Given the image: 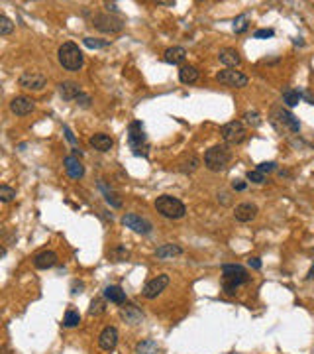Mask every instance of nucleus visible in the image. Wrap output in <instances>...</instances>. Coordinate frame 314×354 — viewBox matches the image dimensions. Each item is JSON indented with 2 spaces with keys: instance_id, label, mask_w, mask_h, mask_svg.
Here are the masks:
<instances>
[{
  "instance_id": "f257e3e1",
  "label": "nucleus",
  "mask_w": 314,
  "mask_h": 354,
  "mask_svg": "<svg viewBox=\"0 0 314 354\" xmlns=\"http://www.w3.org/2000/svg\"><path fill=\"white\" fill-rule=\"evenodd\" d=\"M250 282V274L240 264H224L222 266V288L228 295H234L236 290Z\"/></svg>"
},
{
  "instance_id": "f03ea898",
  "label": "nucleus",
  "mask_w": 314,
  "mask_h": 354,
  "mask_svg": "<svg viewBox=\"0 0 314 354\" xmlns=\"http://www.w3.org/2000/svg\"><path fill=\"white\" fill-rule=\"evenodd\" d=\"M230 161H232V150L224 144H216V146L208 148L204 154V167L214 173L224 171L230 165Z\"/></svg>"
},
{
  "instance_id": "7ed1b4c3",
  "label": "nucleus",
  "mask_w": 314,
  "mask_h": 354,
  "mask_svg": "<svg viewBox=\"0 0 314 354\" xmlns=\"http://www.w3.org/2000/svg\"><path fill=\"white\" fill-rule=\"evenodd\" d=\"M57 59H59V63H61L63 69H67V71H79L83 63H85V55H83V51L79 49V45L75 43V41H65L61 47H59V51H57Z\"/></svg>"
},
{
  "instance_id": "20e7f679",
  "label": "nucleus",
  "mask_w": 314,
  "mask_h": 354,
  "mask_svg": "<svg viewBox=\"0 0 314 354\" xmlns=\"http://www.w3.org/2000/svg\"><path fill=\"white\" fill-rule=\"evenodd\" d=\"M156 209L157 213L165 219H183L187 213V207L183 201H179L177 197L171 195H161L156 199Z\"/></svg>"
},
{
  "instance_id": "39448f33",
  "label": "nucleus",
  "mask_w": 314,
  "mask_h": 354,
  "mask_svg": "<svg viewBox=\"0 0 314 354\" xmlns=\"http://www.w3.org/2000/svg\"><path fill=\"white\" fill-rule=\"evenodd\" d=\"M128 142H130V148L136 156H148V138H146L142 122L136 120L128 126Z\"/></svg>"
},
{
  "instance_id": "423d86ee",
  "label": "nucleus",
  "mask_w": 314,
  "mask_h": 354,
  "mask_svg": "<svg viewBox=\"0 0 314 354\" xmlns=\"http://www.w3.org/2000/svg\"><path fill=\"white\" fill-rule=\"evenodd\" d=\"M271 118H273V124L275 126H283V128H289L291 132H301V122H299V118L291 112V110H287V108H283V106H273L271 108Z\"/></svg>"
},
{
  "instance_id": "0eeeda50",
  "label": "nucleus",
  "mask_w": 314,
  "mask_h": 354,
  "mask_svg": "<svg viewBox=\"0 0 314 354\" xmlns=\"http://www.w3.org/2000/svg\"><path fill=\"white\" fill-rule=\"evenodd\" d=\"M220 134H222L224 142H226V144H232V146L242 144V142L246 140V136H248L246 126H244L240 120H232V122L224 124V126L220 128Z\"/></svg>"
},
{
  "instance_id": "6e6552de",
  "label": "nucleus",
  "mask_w": 314,
  "mask_h": 354,
  "mask_svg": "<svg viewBox=\"0 0 314 354\" xmlns=\"http://www.w3.org/2000/svg\"><path fill=\"white\" fill-rule=\"evenodd\" d=\"M18 85H20L22 89H26V91L37 93V91H43V89H45L47 77H45L43 73H39V71H24V73L20 75V79H18Z\"/></svg>"
},
{
  "instance_id": "1a4fd4ad",
  "label": "nucleus",
  "mask_w": 314,
  "mask_h": 354,
  "mask_svg": "<svg viewBox=\"0 0 314 354\" xmlns=\"http://www.w3.org/2000/svg\"><path fill=\"white\" fill-rule=\"evenodd\" d=\"M216 81L226 87H232V89H244L250 83V79L242 71H236V69H224V71L216 73Z\"/></svg>"
},
{
  "instance_id": "9d476101",
  "label": "nucleus",
  "mask_w": 314,
  "mask_h": 354,
  "mask_svg": "<svg viewBox=\"0 0 314 354\" xmlns=\"http://www.w3.org/2000/svg\"><path fill=\"white\" fill-rule=\"evenodd\" d=\"M93 24L100 32H106V33H116L124 28V22H122L120 18L110 16V14H96L93 18Z\"/></svg>"
},
{
  "instance_id": "9b49d317",
  "label": "nucleus",
  "mask_w": 314,
  "mask_h": 354,
  "mask_svg": "<svg viewBox=\"0 0 314 354\" xmlns=\"http://www.w3.org/2000/svg\"><path fill=\"white\" fill-rule=\"evenodd\" d=\"M169 286V276L167 274H161V276H157L154 280H150L146 286H144V297L146 299H156L157 295H161L165 288Z\"/></svg>"
},
{
  "instance_id": "f8f14e48",
  "label": "nucleus",
  "mask_w": 314,
  "mask_h": 354,
  "mask_svg": "<svg viewBox=\"0 0 314 354\" xmlns=\"http://www.w3.org/2000/svg\"><path fill=\"white\" fill-rule=\"evenodd\" d=\"M122 223H124L128 228H132L134 232H138V234H150L152 228H154L150 221H146L144 217H140V215H136V213H126L124 217H122Z\"/></svg>"
},
{
  "instance_id": "ddd939ff",
  "label": "nucleus",
  "mask_w": 314,
  "mask_h": 354,
  "mask_svg": "<svg viewBox=\"0 0 314 354\" xmlns=\"http://www.w3.org/2000/svg\"><path fill=\"white\" fill-rule=\"evenodd\" d=\"M118 339H120V335H118L116 327H104L102 333L98 335V347L104 353H112L116 349V345H118Z\"/></svg>"
},
{
  "instance_id": "4468645a",
  "label": "nucleus",
  "mask_w": 314,
  "mask_h": 354,
  "mask_svg": "<svg viewBox=\"0 0 314 354\" xmlns=\"http://www.w3.org/2000/svg\"><path fill=\"white\" fill-rule=\"evenodd\" d=\"M35 108V100L31 97H14L10 100V110L16 114V116H28L30 112H33Z\"/></svg>"
},
{
  "instance_id": "2eb2a0df",
  "label": "nucleus",
  "mask_w": 314,
  "mask_h": 354,
  "mask_svg": "<svg viewBox=\"0 0 314 354\" xmlns=\"http://www.w3.org/2000/svg\"><path fill=\"white\" fill-rule=\"evenodd\" d=\"M234 217L238 223H250L257 217V205L253 203H240L236 209H234Z\"/></svg>"
},
{
  "instance_id": "dca6fc26",
  "label": "nucleus",
  "mask_w": 314,
  "mask_h": 354,
  "mask_svg": "<svg viewBox=\"0 0 314 354\" xmlns=\"http://www.w3.org/2000/svg\"><path fill=\"white\" fill-rule=\"evenodd\" d=\"M218 59H220V63H224L228 69L238 67V65L242 63V55H240L238 49H234V47H222L218 51Z\"/></svg>"
},
{
  "instance_id": "f3484780",
  "label": "nucleus",
  "mask_w": 314,
  "mask_h": 354,
  "mask_svg": "<svg viewBox=\"0 0 314 354\" xmlns=\"http://www.w3.org/2000/svg\"><path fill=\"white\" fill-rule=\"evenodd\" d=\"M63 165H65V171H67V175H69L71 179H81V177L85 175L83 163L77 160L75 156H67V158L63 160Z\"/></svg>"
},
{
  "instance_id": "a211bd4d",
  "label": "nucleus",
  "mask_w": 314,
  "mask_h": 354,
  "mask_svg": "<svg viewBox=\"0 0 314 354\" xmlns=\"http://www.w3.org/2000/svg\"><path fill=\"white\" fill-rule=\"evenodd\" d=\"M55 264H57V254L53 250H43L33 258V266L37 270H47V268H53Z\"/></svg>"
},
{
  "instance_id": "6ab92c4d",
  "label": "nucleus",
  "mask_w": 314,
  "mask_h": 354,
  "mask_svg": "<svg viewBox=\"0 0 314 354\" xmlns=\"http://www.w3.org/2000/svg\"><path fill=\"white\" fill-rule=\"evenodd\" d=\"M81 85L75 83V81H63L59 83V95H61L65 100H77L81 97Z\"/></svg>"
},
{
  "instance_id": "aec40b11",
  "label": "nucleus",
  "mask_w": 314,
  "mask_h": 354,
  "mask_svg": "<svg viewBox=\"0 0 314 354\" xmlns=\"http://www.w3.org/2000/svg\"><path fill=\"white\" fill-rule=\"evenodd\" d=\"M185 57H187V49H185V47H181V45L169 47V49H165V53H163L165 63H169V65L183 63V61H185Z\"/></svg>"
},
{
  "instance_id": "412c9836",
  "label": "nucleus",
  "mask_w": 314,
  "mask_h": 354,
  "mask_svg": "<svg viewBox=\"0 0 314 354\" xmlns=\"http://www.w3.org/2000/svg\"><path fill=\"white\" fill-rule=\"evenodd\" d=\"M91 146H93L94 150H98V152H108V150H112V146H114V140L108 136V134H94L91 136Z\"/></svg>"
},
{
  "instance_id": "4be33fe9",
  "label": "nucleus",
  "mask_w": 314,
  "mask_h": 354,
  "mask_svg": "<svg viewBox=\"0 0 314 354\" xmlns=\"http://www.w3.org/2000/svg\"><path fill=\"white\" fill-rule=\"evenodd\" d=\"M198 77H200V71H198L194 65H183V67L179 69V81H181L183 85H192V83H196Z\"/></svg>"
},
{
  "instance_id": "5701e85b",
  "label": "nucleus",
  "mask_w": 314,
  "mask_h": 354,
  "mask_svg": "<svg viewBox=\"0 0 314 354\" xmlns=\"http://www.w3.org/2000/svg\"><path fill=\"white\" fill-rule=\"evenodd\" d=\"M120 315H122V319L128 325H138V323L144 321V315H142V311L136 305H124L122 311H120Z\"/></svg>"
},
{
  "instance_id": "b1692460",
  "label": "nucleus",
  "mask_w": 314,
  "mask_h": 354,
  "mask_svg": "<svg viewBox=\"0 0 314 354\" xmlns=\"http://www.w3.org/2000/svg\"><path fill=\"white\" fill-rule=\"evenodd\" d=\"M104 297L114 305H126V291L120 286H108L104 290Z\"/></svg>"
},
{
  "instance_id": "393cba45",
  "label": "nucleus",
  "mask_w": 314,
  "mask_h": 354,
  "mask_svg": "<svg viewBox=\"0 0 314 354\" xmlns=\"http://www.w3.org/2000/svg\"><path fill=\"white\" fill-rule=\"evenodd\" d=\"M179 254H183V248L177 244H161L156 250V256L159 260H169V258L179 256Z\"/></svg>"
},
{
  "instance_id": "a878e982",
  "label": "nucleus",
  "mask_w": 314,
  "mask_h": 354,
  "mask_svg": "<svg viewBox=\"0 0 314 354\" xmlns=\"http://www.w3.org/2000/svg\"><path fill=\"white\" fill-rule=\"evenodd\" d=\"M198 165H200V160L194 156V154H188L185 156L181 163H179V171H183V173H192V171H196L198 169Z\"/></svg>"
},
{
  "instance_id": "bb28decb",
  "label": "nucleus",
  "mask_w": 314,
  "mask_h": 354,
  "mask_svg": "<svg viewBox=\"0 0 314 354\" xmlns=\"http://www.w3.org/2000/svg\"><path fill=\"white\" fill-rule=\"evenodd\" d=\"M157 351H159V345L154 339H146V341L136 345V353L138 354H157Z\"/></svg>"
},
{
  "instance_id": "cd10ccee",
  "label": "nucleus",
  "mask_w": 314,
  "mask_h": 354,
  "mask_svg": "<svg viewBox=\"0 0 314 354\" xmlns=\"http://www.w3.org/2000/svg\"><path fill=\"white\" fill-rule=\"evenodd\" d=\"M301 100H303V97H301V91H295V89H285V91H283V102H285L289 108L297 106Z\"/></svg>"
},
{
  "instance_id": "c85d7f7f",
  "label": "nucleus",
  "mask_w": 314,
  "mask_h": 354,
  "mask_svg": "<svg viewBox=\"0 0 314 354\" xmlns=\"http://www.w3.org/2000/svg\"><path fill=\"white\" fill-rule=\"evenodd\" d=\"M79 323H81V315H79L77 311H73V309H67V311H65V317H63V327H65V329L79 327Z\"/></svg>"
},
{
  "instance_id": "c756f323",
  "label": "nucleus",
  "mask_w": 314,
  "mask_h": 354,
  "mask_svg": "<svg viewBox=\"0 0 314 354\" xmlns=\"http://www.w3.org/2000/svg\"><path fill=\"white\" fill-rule=\"evenodd\" d=\"M100 189L104 191V199H106V203H108L110 207H114V209H120V207H122V199H120L118 195L114 193L112 189L108 191V189L104 187V183H100Z\"/></svg>"
},
{
  "instance_id": "7c9ffc66",
  "label": "nucleus",
  "mask_w": 314,
  "mask_h": 354,
  "mask_svg": "<svg viewBox=\"0 0 314 354\" xmlns=\"http://www.w3.org/2000/svg\"><path fill=\"white\" fill-rule=\"evenodd\" d=\"M14 32V22L8 16H0V35H10Z\"/></svg>"
},
{
  "instance_id": "2f4dec72",
  "label": "nucleus",
  "mask_w": 314,
  "mask_h": 354,
  "mask_svg": "<svg viewBox=\"0 0 314 354\" xmlns=\"http://www.w3.org/2000/svg\"><path fill=\"white\" fill-rule=\"evenodd\" d=\"M108 258H112L114 262H124V260H128L130 258V252L126 250L124 246H116L110 254H108Z\"/></svg>"
},
{
  "instance_id": "473e14b6",
  "label": "nucleus",
  "mask_w": 314,
  "mask_h": 354,
  "mask_svg": "<svg viewBox=\"0 0 314 354\" xmlns=\"http://www.w3.org/2000/svg\"><path fill=\"white\" fill-rule=\"evenodd\" d=\"M14 197H16V189L14 187L0 185V199H2V203H10Z\"/></svg>"
},
{
  "instance_id": "72a5a7b5",
  "label": "nucleus",
  "mask_w": 314,
  "mask_h": 354,
  "mask_svg": "<svg viewBox=\"0 0 314 354\" xmlns=\"http://www.w3.org/2000/svg\"><path fill=\"white\" fill-rule=\"evenodd\" d=\"M83 43H85L87 47H91V49H102V47L110 45V41H100V39H96V37H85Z\"/></svg>"
},
{
  "instance_id": "f704fd0d",
  "label": "nucleus",
  "mask_w": 314,
  "mask_h": 354,
  "mask_svg": "<svg viewBox=\"0 0 314 354\" xmlns=\"http://www.w3.org/2000/svg\"><path fill=\"white\" fill-rule=\"evenodd\" d=\"M244 118H246V122L250 124L251 128H257V126L261 124V116H259L255 110H248V112L244 114Z\"/></svg>"
},
{
  "instance_id": "c9c22d12",
  "label": "nucleus",
  "mask_w": 314,
  "mask_h": 354,
  "mask_svg": "<svg viewBox=\"0 0 314 354\" xmlns=\"http://www.w3.org/2000/svg\"><path fill=\"white\" fill-rule=\"evenodd\" d=\"M248 30V16H238L234 20V32L236 33H242Z\"/></svg>"
},
{
  "instance_id": "e433bc0d",
  "label": "nucleus",
  "mask_w": 314,
  "mask_h": 354,
  "mask_svg": "<svg viewBox=\"0 0 314 354\" xmlns=\"http://www.w3.org/2000/svg\"><path fill=\"white\" fill-rule=\"evenodd\" d=\"M248 179H250L251 183L261 185V183H265V173H261L259 169H253V171H248Z\"/></svg>"
},
{
  "instance_id": "4c0bfd02",
  "label": "nucleus",
  "mask_w": 314,
  "mask_h": 354,
  "mask_svg": "<svg viewBox=\"0 0 314 354\" xmlns=\"http://www.w3.org/2000/svg\"><path fill=\"white\" fill-rule=\"evenodd\" d=\"M89 313H91V315H100V313H104V303H102L100 299H93Z\"/></svg>"
},
{
  "instance_id": "58836bf2",
  "label": "nucleus",
  "mask_w": 314,
  "mask_h": 354,
  "mask_svg": "<svg viewBox=\"0 0 314 354\" xmlns=\"http://www.w3.org/2000/svg\"><path fill=\"white\" fill-rule=\"evenodd\" d=\"M257 169H259L261 173H269V171H275V169H277V163H275V161H263V163L257 165Z\"/></svg>"
},
{
  "instance_id": "ea45409f",
  "label": "nucleus",
  "mask_w": 314,
  "mask_h": 354,
  "mask_svg": "<svg viewBox=\"0 0 314 354\" xmlns=\"http://www.w3.org/2000/svg\"><path fill=\"white\" fill-rule=\"evenodd\" d=\"M77 104L83 106V108H89V106H91V97L85 95V93H81V97L77 98Z\"/></svg>"
},
{
  "instance_id": "a19ab883",
  "label": "nucleus",
  "mask_w": 314,
  "mask_h": 354,
  "mask_svg": "<svg viewBox=\"0 0 314 354\" xmlns=\"http://www.w3.org/2000/svg\"><path fill=\"white\" fill-rule=\"evenodd\" d=\"M275 35V32L273 30H257V32L253 33V37L255 39H263V37H273Z\"/></svg>"
},
{
  "instance_id": "79ce46f5",
  "label": "nucleus",
  "mask_w": 314,
  "mask_h": 354,
  "mask_svg": "<svg viewBox=\"0 0 314 354\" xmlns=\"http://www.w3.org/2000/svg\"><path fill=\"white\" fill-rule=\"evenodd\" d=\"M246 187H248V183L242 181V179H236V181L232 183V189H234V191H244Z\"/></svg>"
},
{
  "instance_id": "37998d69",
  "label": "nucleus",
  "mask_w": 314,
  "mask_h": 354,
  "mask_svg": "<svg viewBox=\"0 0 314 354\" xmlns=\"http://www.w3.org/2000/svg\"><path fill=\"white\" fill-rule=\"evenodd\" d=\"M248 266L253 268V270H261V260H259V258H250V260H248Z\"/></svg>"
},
{
  "instance_id": "c03bdc74",
  "label": "nucleus",
  "mask_w": 314,
  "mask_h": 354,
  "mask_svg": "<svg viewBox=\"0 0 314 354\" xmlns=\"http://www.w3.org/2000/svg\"><path fill=\"white\" fill-rule=\"evenodd\" d=\"M63 132L67 134V140H69L71 144H77V138H75V134L71 132V128H69V126H63Z\"/></svg>"
},
{
  "instance_id": "a18cd8bd",
  "label": "nucleus",
  "mask_w": 314,
  "mask_h": 354,
  "mask_svg": "<svg viewBox=\"0 0 314 354\" xmlns=\"http://www.w3.org/2000/svg\"><path fill=\"white\" fill-rule=\"evenodd\" d=\"M301 97L305 98L309 104H314V97L311 95V93H309V91H301Z\"/></svg>"
},
{
  "instance_id": "49530a36",
  "label": "nucleus",
  "mask_w": 314,
  "mask_h": 354,
  "mask_svg": "<svg viewBox=\"0 0 314 354\" xmlns=\"http://www.w3.org/2000/svg\"><path fill=\"white\" fill-rule=\"evenodd\" d=\"M159 6H175V2L173 0H161V2H157Z\"/></svg>"
},
{
  "instance_id": "de8ad7c7",
  "label": "nucleus",
  "mask_w": 314,
  "mask_h": 354,
  "mask_svg": "<svg viewBox=\"0 0 314 354\" xmlns=\"http://www.w3.org/2000/svg\"><path fill=\"white\" fill-rule=\"evenodd\" d=\"M106 8H108V10H112V12H118V6H116L114 2H112V4H110V2H106Z\"/></svg>"
},
{
  "instance_id": "09e8293b",
  "label": "nucleus",
  "mask_w": 314,
  "mask_h": 354,
  "mask_svg": "<svg viewBox=\"0 0 314 354\" xmlns=\"http://www.w3.org/2000/svg\"><path fill=\"white\" fill-rule=\"evenodd\" d=\"M307 280H314V266L311 268V272H309V276H307Z\"/></svg>"
},
{
  "instance_id": "8fccbe9b",
  "label": "nucleus",
  "mask_w": 314,
  "mask_h": 354,
  "mask_svg": "<svg viewBox=\"0 0 314 354\" xmlns=\"http://www.w3.org/2000/svg\"><path fill=\"white\" fill-rule=\"evenodd\" d=\"M73 156H75V158H77V156H79V158H81V156H83V154H81V150H79V148H75V150H73Z\"/></svg>"
},
{
  "instance_id": "3c124183",
  "label": "nucleus",
  "mask_w": 314,
  "mask_h": 354,
  "mask_svg": "<svg viewBox=\"0 0 314 354\" xmlns=\"http://www.w3.org/2000/svg\"><path fill=\"white\" fill-rule=\"evenodd\" d=\"M2 354H10V351H8V347H2Z\"/></svg>"
}]
</instances>
